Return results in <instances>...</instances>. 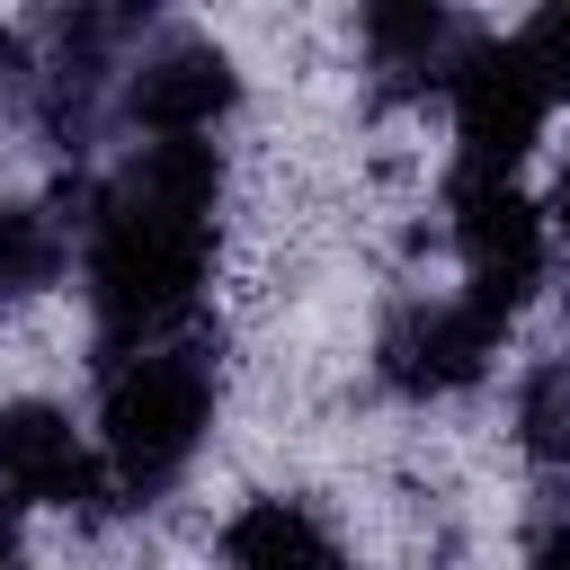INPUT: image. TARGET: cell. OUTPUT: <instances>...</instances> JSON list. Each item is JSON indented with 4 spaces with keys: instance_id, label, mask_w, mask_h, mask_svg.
I'll use <instances>...</instances> for the list:
<instances>
[{
    "instance_id": "cell-13",
    "label": "cell",
    "mask_w": 570,
    "mask_h": 570,
    "mask_svg": "<svg viewBox=\"0 0 570 570\" xmlns=\"http://www.w3.org/2000/svg\"><path fill=\"white\" fill-rule=\"evenodd\" d=\"M525 570H570V517H552V525L534 534V552H525Z\"/></svg>"
},
{
    "instance_id": "cell-2",
    "label": "cell",
    "mask_w": 570,
    "mask_h": 570,
    "mask_svg": "<svg viewBox=\"0 0 570 570\" xmlns=\"http://www.w3.org/2000/svg\"><path fill=\"white\" fill-rule=\"evenodd\" d=\"M205 428H214V356L160 338V347L125 356V365L107 374L98 463H107V481H116L125 499H151V490H169V481L196 463Z\"/></svg>"
},
{
    "instance_id": "cell-5",
    "label": "cell",
    "mask_w": 570,
    "mask_h": 570,
    "mask_svg": "<svg viewBox=\"0 0 570 570\" xmlns=\"http://www.w3.org/2000/svg\"><path fill=\"white\" fill-rule=\"evenodd\" d=\"M240 98V71L214 36H160L151 53L125 62V116L151 142H205Z\"/></svg>"
},
{
    "instance_id": "cell-12",
    "label": "cell",
    "mask_w": 570,
    "mask_h": 570,
    "mask_svg": "<svg viewBox=\"0 0 570 570\" xmlns=\"http://www.w3.org/2000/svg\"><path fill=\"white\" fill-rule=\"evenodd\" d=\"M517 53L534 62V80H543V98H570V0H552V9H534V18L517 27Z\"/></svg>"
},
{
    "instance_id": "cell-7",
    "label": "cell",
    "mask_w": 570,
    "mask_h": 570,
    "mask_svg": "<svg viewBox=\"0 0 570 570\" xmlns=\"http://www.w3.org/2000/svg\"><path fill=\"white\" fill-rule=\"evenodd\" d=\"M107 481V463L80 445L71 410L53 401H0V499L18 508H89Z\"/></svg>"
},
{
    "instance_id": "cell-10",
    "label": "cell",
    "mask_w": 570,
    "mask_h": 570,
    "mask_svg": "<svg viewBox=\"0 0 570 570\" xmlns=\"http://www.w3.org/2000/svg\"><path fill=\"white\" fill-rule=\"evenodd\" d=\"M62 276V232L36 205H0V303H27Z\"/></svg>"
},
{
    "instance_id": "cell-14",
    "label": "cell",
    "mask_w": 570,
    "mask_h": 570,
    "mask_svg": "<svg viewBox=\"0 0 570 570\" xmlns=\"http://www.w3.org/2000/svg\"><path fill=\"white\" fill-rule=\"evenodd\" d=\"M543 223L570 240V151H561V169H552V196H543Z\"/></svg>"
},
{
    "instance_id": "cell-15",
    "label": "cell",
    "mask_w": 570,
    "mask_h": 570,
    "mask_svg": "<svg viewBox=\"0 0 570 570\" xmlns=\"http://www.w3.org/2000/svg\"><path fill=\"white\" fill-rule=\"evenodd\" d=\"M18 561V499H0V570Z\"/></svg>"
},
{
    "instance_id": "cell-8",
    "label": "cell",
    "mask_w": 570,
    "mask_h": 570,
    "mask_svg": "<svg viewBox=\"0 0 570 570\" xmlns=\"http://www.w3.org/2000/svg\"><path fill=\"white\" fill-rule=\"evenodd\" d=\"M214 552H223V570H347V543H338L330 517H321L312 499H294V490L240 499V508L223 517Z\"/></svg>"
},
{
    "instance_id": "cell-11",
    "label": "cell",
    "mask_w": 570,
    "mask_h": 570,
    "mask_svg": "<svg viewBox=\"0 0 570 570\" xmlns=\"http://www.w3.org/2000/svg\"><path fill=\"white\" fill-rule=\"evenodd\" d=\"M517 436L534 463H570V365H543L517 401Z\"/></svg>"
},
{
    "instance_id": "cell-4",
    "label": "cell",
    "mask_w": 570,
    "mask_h": 570,
    "mask_svg": "<svg viewBox=\"0 0 570 570\" xmlns=\"http://www.w3.org/2000/svg\"><path fill=\"white\" fill-rule=\"evenodd\" d=\"M445 107H454V151H463V169H472V178H517V160L534 151L552 98H543L534 62L517 53V36H499V45H463V53L445 62Z\"/></svg>"
},
{
    "instance_id": "cell-1",
    "label": "cell",
    "mask_w": 570,
    "mask_h": 570,
    "mask_svg": "<svg viewBox=\"0 0 570 570\" xmlns=\"http://www.w3.org/2000/svg\"><path fill=\"white\" fill-rule=\"evenodd\" d=\"M214 196H223L214 142H142L107 178L89 214V312L107 347L142 356L196 312L214 267Z\"/></svg>"
},
{
    "instance_id": "cell-9",
    "label": "cell",
    "mask_w": 570,
    "mask_h": 570,
    "mask_svg": "<svg viewBox=\"0 0 570 570\" xmlns=\"http://www.w3.org/2000/svg\"><path fill=\"white\" fill-rule=\"evenodd\" d=\"M356 36H365V53H374L383 71H436V62L463 53V45H454V18L428 9V0H374V9L356 18Z\"/></svg>"
},
{
    "instance_id": "cell-6",
    "label": "cell",
    "mask_w": 570,
    "mask_h": 570,
    "mask_svg": "<svg viewBox=\"0 0 570 570\" xmlns=\"http://www.w3.org/2000/svg\"><path fill=\"white\" fill-rule=\"evenodd\" d=\"M490 347H499V321L472 312L463 294L410 303V312L383 330V383L410 392V401H445V392H463V383L490 374Z\"/></svg>"
},
{
    "instance_id": "cell-3",
    "label": "cell",
    "mask_w": 570,
    "mask_h": 570,
    "mask_svg": "<svg viewBox=\"0 0 570 570\" xmlns=\"http://www.w3.org/2000/svg\"><path fill=\"white\" fill-rule=\"evenodd\" d=\"M454 258H463V303L490 312L499 330L534 303L543 285V214L525 205L517 178H472L454 169Z\"/></svg>"
}]
</instances>
